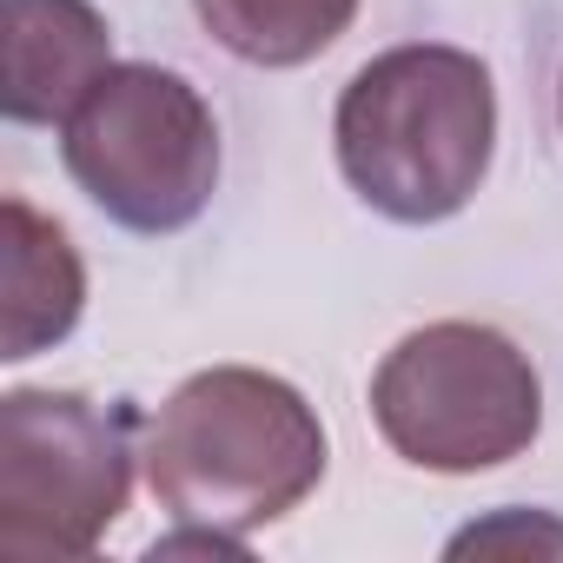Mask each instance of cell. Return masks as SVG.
<instances>
[{"label":"cell","mask_w":563,"mask_h":563,"mask_svg":"<svg viewBox=\"0 0 563 563\" xmlns=\"http://www.w3.org/2000/svg\"><path fill=\"white\" fill-rule=\"evenodd\" d=\"M332 140L339 173L372 212L398 225H438L477 199L497 153L490 67L444 41L385 47L345 80Z\"/></svg>","instance_id":"1"},{"label":"cell","mask_w":563,"mask_h":563,"mask_svg":"<svg viewBox=\"0 0 563 563\" xmlns=\"http://www.w3.org/2000/svg\"><path fill=\"white\" fill-rule=\"evenodd\" d=\"M146 484L179 523L252 537L325 477V424L299 385L258 365L192 372L146 424Z\"/></svg>","instance_id":"2"},{"label":"cell","mask_w":563,"mask_h":563,"mask_svg":"<svg viewBox=\"0 0 563 563\" xmlns=\"http://www.w3.org/2000/svg\"><path fill=\"white\" fill-rule=\"evenodd\" d=\"M372 424L405 464L471 477L537 444L543 378L510 332L438 319L405 332L372 372Z\"/></svg>","instance_id":"3"},{"label":"cell","mask_w":563,"mask_h":563,"mask_svg":"<svg viewBox=\"0 0 563 563\" xmlns=\"http://www.w3.org/2000/svg\"><path fill=\"white\" fill-rule=\"evenodd\" d=\"M74 186L126 232H186L219 192V120L199 87L153 60H120L60 126Z\"/></svg>","instance_id":"4"},{"label":"cell","mask_w":563,"mask_h":563,"mask_svg":"<svg viewBox=\"0 0 563 563\" xmlns=\"http://www.w3.org/2000/svg\"><path fill=\"white\" fill-rule=\"evenodd\" d=\"M133 431L126 398L34 385L0 398V550L27 563L93 556L133 497Z\"/></svg>","instance_id":"5"},{"label":"cell","mask_w":563,"mask_h":563,"mask_svg":"<svg viewBox=\"0 0 563 563\" xmlns=\"http://www.w3.org/2000/svg\"><path fill=\"white\" fill-rule=\"evenodd\" d=\"M113 67V27L93 0H0V107L14 126H67Z\"/></svg>","instance_id":"6"},{"label":"cell","mask_w":563,"mask_h":563,"mask_svg":"<svg viewBox=\"0 0 563 563\" xmlns=\"http://www.w3.org/2000/svg\"><path fill=\"white\" fill-rule=\"evenodd\" d=\"M0 358L54 352L87 306V265L60 219L34 212L27 199L0 206Z\"/></svg>","instance_id":"7"},{"label":"cell","mask_w":563,"mask_h":563,"mask_svg":"<svg viewBox=\"0 0 563 563\" xmlns=\"http://www.w3.org/2000/svg\"><path fill=\"white\" fill-rule=\"evenodd\" d=\"M192 14L245 67H306L358 21V0H192Z\"/></svg>","instance_id":"8"},{"label":"cell","mask_w":563,"mask_h":563,"mask_svg":"<svg viewBox=\"0 0 563 563\" xmlns=\"http://www.w3.org/2000/svg\"><path fill=\"white\" fill-rule=\"evenodd\" d=\"M497 543H550V550H563V523H530L523 530V517H497V523H477V530H464L457 543H451V556H464V550H497Z\"/></svg>","instance_id":"9"},{"label":"cell","mask_w":563,"mask_h":563,"mask_svg":"<svg viewBox=\"0 0 563 563\" xmlns=\"http://www.w3.org/2000/svg\"><path fill=\"white\" fill-rule=\"evenodd\" d=\"M556 113H563V93H556Z\"/></svg>","instance_id":"10"}]
</instances>
